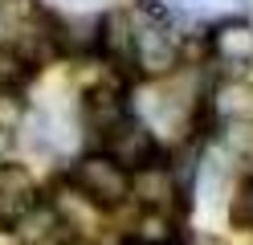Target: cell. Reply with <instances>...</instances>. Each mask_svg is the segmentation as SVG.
<instances>
[{"instance_id": "9c48e42d", "label": "cell", "mask_w": 253, "mask_h": 245, "mask_svg": "<svg viewBox=\"0 0 253 245\" xmlns=\"http://www.w3.org/2000/svg\"><path fill=\"white\" fill-rule=\"evenodd\" d=\"M21 123H25V102L17 94L0 90V135H4V131H21Z\"/></svg>"}, {"instance_id": "3957f363", "label": "cell", "mask_w": 253, "mask_h": 245, "mask_svg": "<svg viewBox=\"0 0 253 245\" xmlns=\"http://www.w3.org/2000/svg\"><path fill=\"white\" fill-rule=\"evenodd\" d=\"M123 114H131V78L115 65H102V74L82 90V119L90 131H102L115 127Z\"/></svg>"}, {"instance_id": "6da1fadb", "label": "cell", "mask_w": 253, "mask_h": 245, "mask_svg": "<svg viewBox=\"0 0 253 245\" xmlns=\"http://www.w3.org/2000/svg\"><path fill=\"white\" fill-rule=\"evenodd\" d=\"M98 139H102L98 151L110 155L123 172H139V168H151V163L168 159L160 135H155V127L143 119V114H135V110H131V114H123L115 127H106Z\"/></svg>"}, {"instance_id": "7a4b0ae2", "label": "cell", "mask_w": 253, "mask_h": 245, "mask_svg": "<svg viewBox=\"0 0 253 245\" xmlns=\"http://www.w3.org/2000/svg\"><path fill=\"white\" fill-rule=\"evenodd\" d=\"M66 180L82 196H90L98 208H106V212L131 204V172H123L119 163L110 155H102V151H86L82 159L74 163V172Z\"/></svg>"}, {"instance_id": "8fae6325", "label": "cell", "mask_w": 253, "mask_h": 245, "mask_svg": "<svg viewBox=\"0 0 253 245\" xmlns=\"http://www.w3.org/2000/svg\"><path fill=\"white\" fill-rule=\"evenodd\" d=\"M119 245H135V241H119Z\"/></svg>"}, {"instance_id": "ba28073f", "label": "cell", "mask_w": 253, "mask_h": 245, "mask_svg": "<svg viewBox=\"0 0 253 245\" xmlns=\"http://www.w3.org/2000/svg\"><path fill=\"white\" fill-rule=\"evenodd\" d=\"M33 70L37 65H29V57L12 41H0V90L4 94H17V86H25L33 78Z\"/></svg>"}, {"instance_id": "52a82bcc", "label": "cell", "mask_w": 253, "mask_h": 245, "mask_svg": "<svg viewBox=\"0 0 253 245\" xmlns=\"http://www.w3.org/2000/svg\"><path fill=\"white\" fill-rule=\"evenodd\" d=\"M209 53L220 65H233V70H249L253 65V25L249 21H220L209 33Z\"/></svg>"}, {"instance_id": "277c9868", "label": "cell", "mask_w": 253, "mask_h": 245, "mask_svg": "<svg viewBox=\"0 0 253 245\" xmlns=\"http://www.w3.org/2000/svg\"><path fill=\"white\" fill-rule=\"evenodd\" d=\"M45 204H49L53 217H57V241L70 237V245H82V241H94L102 233L106 208H98L90 196H82L70 180H61V184L45 196Z\"/></svg>"}, {"instance_id": "5b68a950", "label": "cell", "mask_w": 253, "mask_h": 245, "mask_svg": "<svg viewBox=\"0 0 253 245\" xmlns=\"http://www.w3.org/2000/svg\"><path fill=\"white\" fill-rule=\"evenodd\" d=\"M180 196H188V188L176 180V168L168 159L151 163V168L131 172V204L151 208V212H176Z\"/></svg>"}, {"instance_id": "30bf717a", "label": "cell", "mask_w": 253, "mask_h": 245, "mask_svg": "<svg viewBox=\"0 0 253 245\" xmlns=\"http://www.w3.org/2000/svg\"><path fill=\"white\" fill-rule=\"evenodd\" d=\"M176 245H229V241L216 237V233H204V229H188V233H180Z\"/></svg>"}, {"instance_id": "8992f818", "label": "cell", "mask_w": 253, "mask_h": 245, "mask_svg": "<svg viewBox=\"0 0 253 245\" xmlns=\"http://www.w3.org/2000/svg\"><path fill=\"white\" fill-rule=\"evenodd\" d=\"M204 102H209L212 123L253 127V82H245V78H225Z\"/></svg>"}]
</instances>
